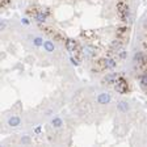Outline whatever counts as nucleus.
I'll use <instances>...</instances> for the list:
<instances>
[{
    "mask_svg": "<svg viewBox=\"0 0 147 147\" xmlns=\"http://www.w3.org/2000/svg\"><path fill=\"white\" fill-rule=\"evenodd\" d=\"M21 22H24V24H26V25H28V24H29V21H28V20H26V18H24V20H21Z\"/></svg>",
    "mask_w": 147,
    "mask_h": 147,
    "instance_id": "a211bd4d",
    "label": "nucleus"
},
{
    "mask_svg": "<svg viewBox=\"0 0 147 147\" xmlns=\"http://www.w3.org/2000/svg\"><path fill=\"white\" fill-rule=\"evenodd\" d=\"M0 28H1V30L5 28V22H1V25H0Z\"/></svg>",
    "mask_w": 147,
    "mask_h": 147,
    "instance_id": "6ab92c4d",
    "label": "nucleus"
},
{
    "mask_svg": "<svg viewBox=\"0 0 147 147\" xmlns=\"http://www.w3.org/2000/svg\"><path fill=\"white\" fill-rule=\"evenodd\" d=\"M117 84H116V89H117V92H120V93H125L127 91V83L123 80V79H117Z\"/></svg>",
    "mask_w": 147,
    "mask_h": 147,
    "instance_id": "f03ea898",
    "label": "nucleus"
},
{
    "mask_svg": "<svg viewBox=\"0 0 147 147\" xmlns=\"http://www.w3.org/2000/svg\"><path fill=\"white\" fill-rule=\"evenodd\" d=\"M21 142H22V143H25V145H26V143H30V138H29V137H22Z\"/></svg>",
    "mask_w": 147,
    "mask_h": 147,
    "instance_id": "2eb2a0df",
    "label": "nucleus"
},
{
    "mask_svg": "<svg viewBox=\"0 0 147 147\" xmlns=\"http://www.w3.org/2000/svg\"><path fill=\"white\" fill-rule=\"evenodd\" d=\"M117 65V62L114 61V59H107V61H104V66H105V68H109V70H112V68H114Z\"/></svg>",
    "mask_w": 147,
    "mask_h": 147,
    "instance_id": "0eeeda50",
    "label": "nucleus"
},
{
    "mask_svg": "<svg viewBox=\"0 0 147 147\" xmlns=\"http://www.w3.org/2000/svg\"><path fill=\"white\" fill-rule=\"evenodd\" d=\"M21 123V120H20V117H16V116H13V117H11V118L8 120V125L9 126H18Z\"/></svg>",
    "mask_w": 147,
    "mask_h": 147,
    "instance_id": "423d86ee",
    "label": "nucleus"
},
{
    "mask_svg": "<svg viewBox=\"0 0 147 147\" xmlns=\"http://www.w3.org/2000/svg\"><path fill=\"white\" fill-rule=\"evenodd\" d=\"M43 49L47 53H51V51H54L55 46H54V43H53L51 41H46V42H43Z\"/></svg>",
    "mask_w": 147,
    "mask_h": 147,
    "instance_id": "6e6552de",
    "label": "nucleus"
},
{
    "mask_svg": "<svg viewBox=\"0 0 147 147\" xmlns=\"http://www.w3.org/2000/svg\"><path fill=\"white\" fill-rule=\"evenodd\" d=\"M117 8H118L120 17H121L123 21H130V11H129V5H127L126 3L120 1L118 5H117Z\"/></svg>",
    "mask_w": 147,
    "mask_h": 147,
    "instance_id": "f257e3e1",
    "label": "nucleus"
},
{
    "mask_svg": "<svg viewBox=\"0 0 147 147\" xmlns=\"http://www.w3.org/2000/svg\"><path fill=\"white\" fill-rule=\"evenodd\" d=\"M143 61V54L141 51H138V53H135V55H134V62H142Z\"/></svg>",
    "mask_w": 147,
    "mask_h": 147,
    "instance_id": "f8f14e48",
    "label": "nucleus"
},
{
    "mask_svg": "<svg viewBox=\"0 0 147 147\" xmlns=\"http://www.w3.org/2000/svg\"><path fill=\"white\" fill-rule=\"evenodd\" d=\"M110 95L109 93H100L97 97V103L99 104H109L110 103Z\"/></svg>",
    "mask_w": 147,
    "mask_h": 147,
    "instance_id": "20e7f679",
    "label": "nucleus"
},
{
    "mask_svg": "<svg viewBox=\"0 0 147 147\" xmlns=\"http://www.w3.org/2000/svg\"><path fill=\"white\" fill-rule=\"evenodd\" d=\"M34 45H36V46H41V45H43L42 38H41V37H36V38H34Z\"/></svg>",
    "mask_w": 147,
    "mask_h": 147,
    "instance_id": "4468645a",
    "label": "nucleus"
},
{
    "mask_svg": "<svg viewBox=\"0 0 147 147\" xmlns=\"http://www.w3.org/2000/svg\"><path fill=\"white\" fill-rule=\"evenodd\" d=\"M139 80H141V84H142V87H146V88H147V72H146V74H143L142 76H141V79H139Z\"/></svg>",
    "mask_w": 147,
    "mask_h": 147,
    "instance_id": "ddd939ff",
    "label": "nucleus"
},
{
    "mask_svg": "<svg viewBox=\"0 0 147 147\" xmlns=\"http://www.w3.org/2000/svg\"><path fill=\"white\" fill-rule=\"evenodd\" d=\"M120 56H121V58H125V56H126V53L123 51V50H121V53H120Z\"/></svg>",
    "mask_w": 147,
    "mask_h": 147,
    "instance_id": "f3484780",
    "label": "nucleus"
},
{
    "mask_svg": "<svg viewBox=\"0 0 147 147\" xmlns=\"http://www.w3.org/2000/svg\"><path fill=\"white\" fill-rule=\"evenodd\" d=\"M118 109L121 112H127V110H129V105H127L126 101H121V103L118 104Z\"/></svg>",
    "mask_w": 147,
    "mask_h": 147,
    "instance_id": "9d476101",
    "label": "nucleus"
},
{
    "mask_svg": "<svg viewBox=\"0 0 147 147\" xmlns=\"http://www.w3.org/2000/svg\"><path fill=\"white\" fill-rule=\"evenodd\" d=\"M117 79H118L117 74H108L107 76L103 79V83L104 84H113V83H116Z\"/></svg>",
    "mask_w": 147,
    "mask_h": 147,
    "instance_id": "39448f33",
    "label": "nucleus"
},
{
    "mask_svg": "<svg viewBox=\"0 0 147 147\" xmlns=\"http://www.w3.org/2000/svg\"><path fill=\"white\" fill-rule=\"evenodd\" d=\"M66 47H67V50H68L71 54H74V53L78 50V43L75 42L74 40H67L66 41Z\"/></svg>",
    "mask_w": 147,
    "mask_h": 147,
    "instance_id": "7ed1b4c3",
    "label": "nucleus"
},
{
    "mask_svg": "<svg viewBox=\"0 0 147 147\" xmlns=\"http://www.w3.org/2000/svg\"><path fill=\"white\" fill-rule=\"evenodd\" d=\"M51 123H53V126H54V127H61L63 125V121L61 118H58V117H55V118L51 121Z\"/></svg>",
    "mask_w": 147,
    "mask_h": 147,
    "instance_id": "9b49d317",
    "label": "nucleus"
},
{
    "mask_svg": "<svg viewBox=\"0 0 147 147\" xmlns=\"http://www.w3.org/2000/svg\"><path fill=\"white\" fill-rule=\"evenodd\" d=\"M36 133H41V127H40V126L36 127Z\"/></svg>",
    "mask_w": 147,
    "mask_h": 147,
    "instance_id": "aec40b11",
    "label": "nucleus"
},
{
    "mask_svg": "<svg viewBox=\"0 0 147 147\" xmlns=\"http://www.w3.org/2000/svg\"><path fill=\"white\" fill-rule=\"evenodd\" d=\"M112 46H113V47H117V49H118V47H121V42H120V41H114V42L112 43Z\"/></svg>",
    "mask_w": 147,
    "mask_h": 147,
    "instance_id": "dca6fc26",
    "label": "nucleus"
},
{
    "mask_svg": "<svg viewBox=\"0 0 147 147\" xmlns=\"http://www.w3.org/2000/svg\"><path fill=\"white\" fill-rule=\"evenodd\" d=\"M34 18H36L37 22H43L45 20H46V14H45L43 12H38V13L34 16Z\"/></svg>",
    "mask_w": 147,
    "mask_h": 147,
    "instance_id": "1a4fd4ad",
    "label": "nucleus"
}]
</instances>
